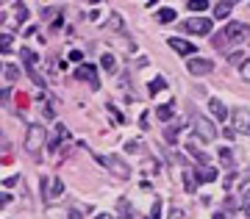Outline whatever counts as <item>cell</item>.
I'll return each instance as SVG.
<instances>
[{
  "mask_svg": "<svg viewBox=\"0 0 250 219\" xmlns=\"http://www.w3.org/2000/svg\"><path fill=\"white\" fill-rule=\"evenodd\" d=\"M248 36H250V28L245 25V22H228V25L211 39V44H214L217 50H225L228 44H242Z\"/></svg>",
  "mask_w": 250,
  "mask_h": 219,
  "instance_id": "cell-1",
  "label": "cell"
},
{
  "mask_svg": "<svg viewBox=\"0 0 250 219\" xmlns=\"http://www.w3.org/2000/svg\"><path fill=\"white\" fill-rule=\"evenodd\" d=\"M62 194H64V183L59 180V178H42V197H45L47 205L59 202Z\"/></svg>",
  "mask_w": 250,
  "mask_h": 219,
  "instance_id": "cell-2",
  "label": "cell"
},
{
  "mask_svg": "<svg viewBox=\"0 0 250 219\" xmlns=\"http://www.w3.org/2000/svg\"><path fill=\"white\" fill-rule=\"evenodd\" d=\"M98 161L103 164V167H108L111 172H114L117 178H125L128 180V175H131V169H128V164H125L120 156H98Z\"/></svg>",
  "mask_w": 250,
  "mask_h": 219,
  "instance_id": "cell-3",
  "label": "cell"
},
{
  "mask_svg": "<svg viewBox=\"0 0 250 219\" xmlns=\"http://www.w3.org/2000/svg\"><path fill=\"white\" fill-rule=\"evenodd\" d=\"M42 141H45V128L42 125H31L25 133V150L28 153H36V150L42 147Z\"/></svg>",
  "mask_w": 250,
  "mask_h": 219,
  "instance_id": "cell-4",
  "label": "cell"
},
{
  "mask_svg": "<svg viewBox=\"0 0 250 219\" xmlns=\"http://www.w3.org/2000/svg\"><path fill=\"white\" fill-rule=\"evenodd\" d=\"M187 70H189V75H208V72H214V61L203 59V56H195V59L187 61Z\"/></svg>",
  "mask_w": 250,
  "mask_h": 219,
  "instance_id": "cell-5",
  "label": "cell"
},
{
  "mask_svg": "<svg viewBox=\"0 0 250 219\" xmlns=\"http://www.w3.org/2000/svg\"><path fill=\"white\" fill-rule=\"evenodd\" d=\"M211 28H214V20H211V17H189L187 20V31H189V34L203 36V34H208Z\"/></svg>",
  "mask_w": 250,
  "mask_h": 219,
  "instance_id": "cell-6",
  "label": "cell"
},
{
  "mask_svg": "<svg viewBox=\"0 0 250 219\" xmlns=\"http://www.w3.org/2000/svg\"><path fill=\"white\" fill-rule=\"evenodd\" d=\"M195 133L200 136L203 141H214L217 139V128L206 117H195Z\"/></svg>",
  "mask_w": 250,
  "mask_h": 219,
  "instance_id": "cell-7",
  "label": "cell"
},
{
  "mask_svg": "<svg viewBox=\"0 0 250 219\" xmlns=\"http://www.w3.org/2000/svg\"><path fill=\"white\" fill-rule=\"evenodd\" d=\"M231 122H233V128L239 133H245V136H250V111L248 108H236L231 114Z\"/></svg>",
  "mask_w": 250,
  "mask_h": 219,
  "instance_id": "cell-8",
  "label": "cell"
},
{
  "mask_svg": "<svg viewBox=\"0 0 250 219\" xmlns=\"http://www.w3.org/2000/svg\"><path fill=\"white\" fill-rule=\"evenodd\" d=\"M75 78H78V80H86L92 89H98V70H95L92 64H81L78 70H75Z\"/></svg>",
  "mask_w": 250,
  "mask_h": 219,
  "instance_id": "cell-9",
  "label": "cell"
},
{
  "mask_svg": "<svg viewBox=\"0 0 250 219\" xmlns=\"http://www.w3.org/2000/svg\"><path fill=\"white\" fill-rule=\"evenodd\" d=\"M167 44H170L175 53H181V56H192L195 53V44L189 42V39H178V36H170L167 39Z\"/></svg>",
  "mask_w": 250,
  "mask_h": 219,
  "instance_id": "cell-10",
  "label": "cell"
},
{
  "mask_svg": "<svg viewBox=\"0 0 250 219\" xmlns=\"http://www.w3.org/2000/svg\"><path fill=\"white\" fill-rule=\"evenodd\" d=\"M236 3H239V0H220V3L214 6V20H228L231 17V9L236 6Z\"/></svg>",
  "mask_w": 250,
  "mask_h": 219,
  "instance_id": "cell-11",
  "label": "cell"
},
{
  "mask_svg": "<svg viewBox=\"0 0 250 219\" xmlns=\"http://www.w3.org/2000/svg\"><path fill=\"white\" fill-rule=\"evenodd\" d=\"M192 172H195L197 183H211V180H217V169H211V167H197Z\"/></svg>",
  "mask_w": 250,
  "mask_h": 219,
  "instance_id": "cell-12",
  "label": "cell"
},
{
  "mask_svg": "<svg viewBox=\"0 0 250 219\" xmlns=\"http://www.w3.org/2000/svg\"><path fill=\"white\" fill-rule=\"evenodd\" d=\"M208 108H211V114L217 117V122H225V119H228V108H225L220 100H211V103H208Z\"/></svg>",
  "mask_w": 250,
  "mask_h": 219,
  "instance_id": "cell-13",
  "label": "cell"
},
{
  "mask_svg": "<svg viewBox=\"0 0 250 219\" xmlns=\"http://www.w3.org/2000/svg\"><path fill=\"white\" fill-rule=\"evenodd\" d=\"M187 153H189V156H192V158H195V161H197V164H200V167H208V156H206L203 150H197L195 144H192V141H189V144H187Z\"/></svg>",
  "mask_w": 250,
  "mask_h": 219,
  "instance_id": "cell-14",
  "label": "cell"
},
{
  "mask_svg": "<svg viewBox=\"0 0 250 219\" xmlns=\"http://www.w3.org/2000/svg\"><path fill=\"white\" fill-rule=\"evenodd\" d=\"M64 139H67V128L59 122V125H56V136L50 139V150H59V144H62Z\"/></svg>",
  "mask_w": 250,
  "mask_h": 219,
  "instance_id": "cell-15",
  "label": "cell"
},
{
  "mask_svg": "<svg viewBox=\"0 0 250 219\" xmlns=\"http://www.w3.org/2000/svg\"><path fill=\"white\" fill-rule=\"evenodd\" d=\"M181 125H184V122H181V119H178V122H172L170 128L164 131V139L170 141V144H175V141H178V131H181Z\"/></svg>",
  "mask_w": 250,
  "mask_h": 219,
  "instance_id": "cell-16",
  "label": "cell"
},
{
  "mask_svg": "<svg viewBox=\"0 0 250 219\" xmlns=\"http://www.w3.org/2000/svg\"><path fill=\"white\" fill-rule=\"evenodd\" d=\"M17 78H20V70L14 67V64H6V70H3V80H6V83H17Z\"/></svg>",
  "mask_w": 250,
  "mask_h": 219,
  "instance_id": "cell-17",
  "label": "cell"
},
{
  "mask_svg": "<svg viewBox=\"0 0 250 219\" xmlns=\"http://www.w3.org/2000/svg\"><path fill=\"white\" fill-rule=\"evenodd\" d=\"M220 164H223L225 169H233V153H231V147L220 150Z\"/></svg>",
  "mask_w": 250,
  "mask_h": 219,
  "instance_id": "cell-18",
  "label": "cell"
},
{
  "mask_svg": "<svg viewBox=\"0 0 250 219\" xmlns=\"http://www.w3.org/2000/svg\"><path fill=\"white\" fill-rule=\"evenodd\" d=\"M164 86H167V80L159 75V78H153V80H150V86H147V95H159Z\"/></svg>",
  "mask_w": 250,
  "mask_h": 219,
  "instance_id": "cell-19",
  "label": "cell"
},
{
  "mask_svg": "<svg viewBox=\"0 0 250 219\" xmlns=\"http://www.w3.org/2000/svg\"><path fill=\"white\" fill-rule=\"evenodd\" d=\"M184 186H187V192H189V194H195V189H197V178L192 175V172H184Z\"/></svg>",
  "mask_w": 250,
  "mask_h": 219,
  "instance_id": "cell-20",
  "label": "cell"
},
{
  "mask_svg": "<svg viewBox=\"0 0 250 219\" xmlns=\"http://www.w3.org/2000/svg\"><path fill=\"white\" fill-rule=\"evenodd\" d=\"M100 61H103V70H106V72H117V61H114V56H111V53H106Z\"/></svg>",
  "mask_w": 250,
  "mask_h": 219,
  "instance_id": "cell-21",
  "label": "cell"
},
{
  "mask_svg": "<svg viewBox=\"0 0 250 219\" xmlns=\"http://www.w3.org/2000/svg\"><path fill=\"white\" fill-rule=\"evenodd\" d=\"M156 20H159V22H172V20H175V11L172 9H161L159 14H156Z\"/></svg>",
  "mask_w": 250,
  "mask_h": 219,
  "instance_id": "cell-22",
  "label": "cell"
},
{
  "mask_svg": "<svg viewBox=\"0 0 250 219\" xmlns=\"http://www.w3.org/2000/svg\"><path fill=\"white\" fill-rule=\"evenodd\" d=\"M142 169H145V172H147V175H153V172H156V169H159V161H156V158H145Z\"/></svg>",
  "mask_w": 250,
  "mask_h": 219,
  "instance_id": "cell-23",
  "label": "cell"
},
{
  "mask_svg": "<svg viewBox=\"0 0 250 219\" xmlns=\"http://www.w3.org/2000/svg\"><path fill=\"white\" fill-rule=\"evenodd\" d=\"M208 9V0H189V11H206Z\"/></svg>",
  "mask_w": 250,
  "mask_h": 219,
  "instance_id": "cell-24",
  "label": "cell"
},
{
  "mask_svg": "<svg viewBox=\"0 0 250 219\" xmlns=\"http://www.w3.org/2000/svg\"><path fill=\"white\" fill-rule=\"evenodd\" d=\"M159 119H164V122L172 119V103H167V105H161L159 108Z\"/></svg>",
  "mask_w": 250,
  "mask_h": 219,
  "instance_id": "cell-25",
  "label": "cell"
},
{
  "mask_svg": "<svg viewBox=\"0 0 250 219\" xmlns=\"http://www.w3.org/2000/svg\"><path fill=\"white\" fill-rule=\"evenodd\" d=\"M108 28H114V31H123V20H120V14H111V20H108Z\"/></svg>",
  "mask_w": 250,
  "mask_h": 219,
  "instance_id": "cell-26",
  "label": "cell"
},
{
  "mask_svg": "<svg viewBox=\"0 0 250 219\" xmlns=\"http://www.w3.org/2000/svg\"><path fill=\"white\" fill-rule=\"evenodd\" d=\"M147 219H161V200L153 202V208H150V217Z\"/></svg>",
  "mask_w": 250,
  "mask_h": 219,
  "instance_id": "cell-27",
  "label": "cell"
},
{
  "mask_svg": "<svg viewBox=\"0 0 250 219\" xmlns=\"http://www.w3.org/2000/svg\"><path fill=\"white\" fill-rule=\"evenodd\" d=\"M125 150H128V153H142V141H128Z\"/></svg>",
  "mask_w": 250,
  "mask_h": 219,
  "instance_id": "cell-28",
  "label": "cell"
},
{
  "mask_svg": "<svg viewBox=\"0 0 250 219\" xmlns=\"http://www.w3.org/2000/svg\"><path fill=\"white\" fill-rule=\"evenodd\" d=\"M239 75H242V80H248V83H250V61H245V64H242Z\"/></svg>",
  "mask_w": 250,
  "mask_h": 219,
  "instance_id": "cell-29",
  "label": "cell"
},
{
  "mask_svg": "<svg viewBox=\"0 0 250 219\" xmlns=\"http://www.w3.org/2000/svg\"><path fill=\"white\" fill-rule=\"evenodd\" d=\"M14 6H17V22H25V6H22V3H14Z\"/></svg>",
  "mask_w": 250,
  "mask_h": 219,
  "instance_id": "cell-30",
  "label": "cell"
},
{
  "mask_svg": "<svg viewBox=\"0 0 250 219\" xmlns=\"http://www.w3.org/2000/svg\"><path fill=\"white\" fill-rule=\"evenodd\" d=\"M0 47H3V53L11 50V34H3V42H0Z\"/></svg>",
  "mask_w": 250,
  "mask_h": 219,
  "instance_id": "cell-31",
  "label": "cell"
},
{
  "mask_svg": "<svg viewBox=\"0 0 250 219\" xmlns=\"http://www.w3.org/2000/svg\"><path fill=\"white\" fill-rule=\"evenodd\" d=\"M242 208H245V214L250 217V189L245 192V197H242Z\"/></svg>",
  "mask_w": 250,
  "mask_h": 219,
  "instance_id": "cell-32",
  "label": "cell"
},
{
  "mask_svg": "<svg viewBox=\"0 0 250 219\" xmlns=\"http://www.w3.org/2000/svg\"><path fill=\"white\" fill-rule=\"evenodd\" d=\"M228 61H231V64H245V56H242V53H231V56H228Z\"/></svg>",
  "mask_w": 250,
  "mask_h": 219,
  "instance_id": "cell-33",
  "label": "cell"
},
{
  "mask_svg": "<svg viewBox=\"0 0 250 219\" xmlns=\"http://www.w3.org/2000/svg\"><path fill=\"white\" fill-rule=\"evenodd\" d=\"M70 59H72V61H78V67H81V61H83V53H81V50H72Z\"/></svg>",
  "mask_w": 250,
  "mask_h": 219,
  "instance_id": "cell-34",
  "label": "cell"
},
{
  "mask_svg": "<svg viewBox=\"0 0 250 219\" xmlns=\"http://www.w3.org/2000/svg\"><path fill=\"white\" fill-rule=\"evenodd\" d=\"M17 180H20L17 175H14V178H6V180H3V186H6V189H11V186H17Z\"/></svg>",
  "mask_w": 250,
  "mask_h": 219,
  "instance_id": "cell-35",
  "label": "cell"
},
{
  "mask_svg": "<svg viewBox=\"0 0 250 219\" xmlns=\"http://www.w3.org/2000/svg\"><path fill=\"white\" fill-rule=\"evenodd\" d=\"M70 219H83V217H81V211H78V208H72V211H70Z\"/></svg>",
  "mask_w": 250,
  "mask_h": 219,
  "instance_id": "cell-36",
  "label": "cell"
},
{
  "mask_svg": "<svg viewBox=\"0 0 250 219\" xmlns=\"http://www.w3.org/2000/svg\"><path fill=\"white\" fill-rule=\"evenodd\" d=\"M181 217H184V214H181V208H175V211H172V219H181Z\"/></svg>",
  "mask_w": 250,
  "mask_h": 219,
  "instance_id": "cell-37",
  "label": "cell"
},
{
  "mask_svg": "<svg viewBox=\"0 0 250 219\" xmlns=\"http://www.w3.org/2000/svg\"><path fill=\"white\" fill-rule=\"evenodd\" d=\"M95 219H111V214H98Z\"/></svg>",
  "mask_w": 250,
  "mask_h": 219,
  "instance_id": "cell-38",
  "label": "cell"
},
{
  "mask_svg": "<svg viewBox=\"0 0 250 219\" xmlns=\"http://www.w3.org/2000/svg\"><path fill=\"white\" fill-rule=\"evenodd\" d=\"M214 219H225V214H214Z\"/></svg>",
  "mask_w": 250,
  "mask_h": 219,
  "instance_id": "cell-39",
  "label": "cell"
},
{
  "mask_svg": "<svg viewBox=\"0 0 250 219\" xmlns=\"http://www.w3.org/2000/svg\"><path fill=\"white\" fill-rule=\"evenodd\" d=\"M89 3H100V0H89Z\"/></svg>",
  "mask_w": 250,
  "mask_h": 219,
  "instance_id": "cell-40",
  "label": "cell"
}]
</instances>
